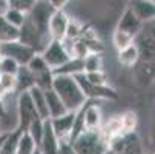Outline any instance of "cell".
<instances>
[{"label": "cell", "instance_id": "30", "mask_svg": "<svg viewBox=\"0 0 155 154\" xmlns=\"http://www.w3.org/2000/svg\"><path fill=\"white\" fill-rule=\"evenodd\" d=\"M83 23L77 19H71L68 20V26H66V34H64V40H75L80 37L81 29H83Z\"/></svg>", "mask_w": 155, "mask_h": 154}, {"label": "cell", "instance_id": "18", "mask_svg": "<svg viewBox=\"0 0 155 154\" xmlns=\"http://www.w3.org/2000/svg\"><path fill=\"white\" fill-rule=\"evenodd\" d=\"M78 73H84V67H83V59L77 57H71L61 67L52 70V76H75Z\"/></svg>", "mask_w": 155, "mask_h": 154}, {"label": "cell", "instance_id": "28", "mask_svg": "<svg viewBox=\"0 0 155 154\" xmlns=\"http://www.w3.org/2000/svg\"><path fill=\"white\" fill-rule=\"evenodd\" d=\"M3 17L9 22L11 25L20 28L21 25H23V22L26 20V12L18 11V9H15V8H9V6H8V8L5 9V12H3Z\"/></svg>", "mask_w": 155, "mask_h": 154}, {"label": "cell", "instance_id": "10", "mask_svg": "<svg viewBox=\"0 0 155 154\" xmlns=\"http://www.w3.org/2000/svg\"><path fill=\"white\" fill-rule=\"evenodd\" d=\"M127 8L134 12L141 23L155 19V2L153 0H127Z\"/></svg>", "mask_w": 155, "mask_h": 154}, {"label": "cell", "instance_id": "47", "mask_svg": "<svg viewBox=\"0 0 155 154\" xmlns=\"http://www.w3.org/2000/svg\"><path fill=\"white\" fill-rule=\"evenodd\" d=\"M0 133H2V126H0Z\"/></svg>", "mask_w": 155, "mask_h": 154}, {"label": "cell", "instance_id": "29", "mask_svg": "<svg viewBox=\"0 0 155 154\" xmlns=\"http://www.w3.org/2000/svg\"><path fill=\"white\" fill-rule=\"evenodd\" d=\"M26 67H28V70H29L32 74H38V73H43V71H48V70H49V67L46 65L45 59L41 57L40 53H35V54L31 57V60L26 63Z\"/></svg>", "mask_w": 155, "mask_h": 154}, {"label": "cell", "instance_id": "31", "mask_svg": "<svg viewBox=\"0 0 155 154\" xmlns=\"http://www.w3.org/2000/svg\"><path fill=\"white\" fill-rule=\"evenodd\" d=\"M0 86L5 91V94H12L17 91V77L15 74L8 73H0Z\"/></svg>", "mask_w": 155, "mask_h": 154}, {"label": "cell", "instance_id": "24", "mask_svg": "<svg viewBox=\"0 0 155 154\" xmlns=\"http://www.w3.org/2000/svg\"><path fill=\"white\" fill-rule=\"evenodd\" d=\"M134 40H135V36H132L127 31L118 29V28H115V31L112 34V43H114V46H115L117 51L129 46L130 43H134Z\"/></svg>", "mask_w": 155, "mask_h": 154}, {"label": "cell", "instance_id": "36", "mask_svg": "<svg viewBox=\"0 0 155 154\" xmlns=\"http://www.w3.org/2000/svg\"><path fill=\"white\" fill-rule=\"evenodd\" d=\"M86 79L92 85H107V76L104 74V71H94V73H84Z\"/></svg>", "mask_w": 155, "mask_h": 154}, {"label": "cell", "instance_id": "39", "mask_svg": "<svg viewBox=\"0 0 155 154\" xmlns=\"http://www.w3.org/2000/svg\"><path fill=\"white\" fill-rule=\"evenodd\" d=\"M6 133H8V131H5V133L2 131V133H0V149H2V145H3V140L6 137Z\"/></svg>", "mask_w": 155, "mask_h": 154}, {"label": "cell", "instance_id": "44", "mask_svg": "<svg viewBox=\"0 0 155 154\" xmlns=\"http://www.w3.org/2000/svg\"><path fill=\"white\" fill-rule=\"evenodd\" d=\"M2 57H3V56H2V50H0V62H2Z\"/></svg>", "mask_w": 155, "mask_h": 154}, {"label": "cell", "instance_id": "35", "mask_svg": "<svg viewBox=\"0 0 155 154\" xmlns=\"http://www.w3.org/2000/svg\"><path fill=\"white\" fill-rule=\"evenodd\" d=\"M34 3H35V0H8L6 6L15 8V9H18V11H23V12L28 14Z\"/></svg>", "mask_w": 155, "mask_h": 154}, {"label": "cell", "instance_id": "5", "mask_svg": "<svg viewBox=\"0 0 155 154\" xmlns=\"http://www.w3.org/2000/svg\"><path fill=\"white\" fill-rule=\"evenodd\" d=\"M38 119L37 109L32 103V99L28 91H20L17 97V128L26 131L28 126Z\"/></svg>", "mask_w": 155, "mask_h": 154}, {"label": "cell", "instance_id": "8", "mask_svg": "<svg viewBox=\"0 0 155 154\" xmlns=\"http://www.w3.org/2000/svg\"><path fill=\"white\" fill-rule=\"evenodd\" d=\"M0 50H2V56L14 59L18 65H26L31 57L35 54V50L21 43L20 40H12V42H3L0 43Z\"/></svg>", "mask_w": 155, "mask_h": 154}, {"label": "cell", "instance_id": "27", "mask_svg": "<svg viewBox=\"0 0 155 154\" xmlns=\"http://www.w3.org/2000/svg\"><path fill=\"white\" fill-rule=\"evenodd\" d=\"M120 117H121L123 133H135L137 125H138L137 113H134V111H124L123 114H120Z\"/></svg>", "mask_w": 155, "mask_h": 154}, {"label": "cell", "instance_id": "22", "mask_svg": "<svg viewBox=\"0 0 155 154\" xmlns=\"http://www.w3.org/2000/svg\"><path fill=\"white\" fill-rule=\"evenodd\" d=\"M12 40H18V28L11 25L3 14H0V43Z\"/></svg>", "mask_w": 155, "mask_h": 154}, {"label": "cell", "instance_id": "12", "mask_svg": "<svg viewBox=\"0 0 155 154\" xmlns=\"http://www.w3.org/2000/svg\"><path fill=\"white\" fill-rule=\"evenodd\" d=\"M60 140L55 136L54 129L51 126V120L45 119V128H43V136L38 142V149L41 154H57Z\"/></svg>", "mask_w": 155, "mask_h": 154}, {"label": "cell", "instance_id": "34", "mask_svg": "<svg viewBox=\"0 0 155 154\" xmlns=\"http://www.w3.org/2000/svg\"><path fill=\"white\" fill-rule=\"evenodd\" d=\"M18 68H20V65H18V63H17L14 59L6 57V56H3V57H2V62H0V73L17 74Z\"/></svg>", "mask_w": 155, "mask_h": 154}, {"label": "cell", "instance_id": "11", "mask_svg": "<svg viewBox=\"0 0 155 154\" xmlns=\"http://www.w3.org/2000/svg\"><path fill=\"white\" fill-rule=\"evenodd\" d=\"M68 20H69V15L64 12V9H55L54 11V14L51 15V20H49V26H48L51 39H55V40H60V42L64 39Z\"/></svg>", "mask_w": 155, "mask_h": 154}, {"label": "cell", "instance_id": "7", "mask_svg": "<svg viewBox=\"0 0 155 154\" xmlns=\"http://www.w3.org/2000/svg\"><path fill=\"white\" fill-rule=\"evenodd\" d=\"M18 40L21 43H25V45L34 48L35 53H41L49 43V39L43 37L40 34V31L34 26V23L28 19V15H26V20L23 22V25L18 28Z\"/></svg>", "mask_w": 155, "mask_h": 154}, {"label": "cell", "instance_id": "21", "mask_svg": "<svg viewBox=\"0 0 155 154\" xmlns=\"http://www.w3.org/2000/svg\"><path fill=\"white\" fill-rule=\"evenodd\" d=\"M35 148H37V143L31 137V134L28 131H21L20 137L17 140V146H15L14 154H32L35 151Z\"/></svg>", "mask_w": 155, "mask_h": 154}, {"label": "cell", "instance_id": "15", "mask_svg": "<svg viewBox=\"0 0 155 154\" xmlns=\"http://www.w3.org/2000/svg\"><path fill=\"white\" fill-rule=\"evenodd\" d=\"M31 99H32V103L37 109V114L40 119H51L49 117V111H48V105H46V97H45V90H41L40 86L34 85L28 90Z\"/></svg>", "mask_w": 155, "mask_h": 154}, {"label": "cell", "instance_id": "9", "mask_svg": "<svg viewBox=\"0 0 155 154\" xmlns=\"http://www.w3.org/2000/svg\"><path fill=\"white\" fill-rule=\"evenodd\" d=\"M75 113H77V111H66L64 114H61V116H58V117L49 119V120H51V126H52V129H54L55 136L58 137V140L69 142V136H71V131H72Z\"/></svg>", "mask_w": 155, "mask_h": 154}, {"label": "cell", "instance_id": "40", "mask_svg": "<svg viewBox=\"0 0 155 154\" xmlns=\"http://www.w3.org/2000/svg\"><path fill=\"white\" fill-rule=\"evenodd\" d=\"M2 117H5V108H3L2 100H0V119H2Z\"/></svg>", "mask_w": 155, "mask_h": 154}, {"label": "cell", "instance_id": "42", "mask_svg": "<svg viewBox=\"0 0 155 154\" xmlns=\"http://www.w3.org/2000/svg\"><path fill=\"white\" fill-rule=\"evenodd\" d=\"M5 96V91L2 90V86H0V100H2V97Z\"/></svg>", "mask_w": 155, "mask_h": 154}, {"label": "cell", "instance_id": "16", "mask_svg": "<svg viewBox=\"0 0 155 154\" xmlns=\"http://www.w3.org/2000/svg\"><path fill=\"white\" fill-rule=\"evenodd\" d=\"M140 62V53H138V46L134 43H130L129 46L118 50V63L124 68H132Z\"/></svg>", "mask_w": 155, "mask_h": 154}, {"label": "cell", "instance_id": "19", "mask_svg": "<svg viewBox=\"0 0 155 154\" xmlns=\"http://www.w3.org/2000/svg\"><path fill=\"white\" fill-rule=\"evenodd\" d=\"M100 133H101V136L104 137L106 142H107L110 137L121 134V133H123V128H121V117H120V116H112L106 123L101 125Z\"/></svg>", "mask_w": 155, "mask_h": 154}, {"label": "cell", "instance_id": "17", "mask_svg": "<svg viewBox=\"0 0 155 154\" xmlns=\"http://www.w3.org/2000/svg\"><path fill=\"white\" fill-rule=\"evenodd\" d=\"M45 97H46V105H48V111H49V117H58L61 114H64L68 109L63 105L61 99L58 97V94L52 90V88H48L45 90Z\"/></svg>", "mask_w": 155, "mask_h": 154}, {"label": "cell", "instance_id": "25", "mask_svg": "<svg viewBox=\"0 0 155 154\" xmlns=\"http://www.w3.org/2000/svg\"><path fill=\"white\" fill-rule=\"evenodd\" d=\"M84 73H94L103 70V57L100 53H91L83 59Z\"/></svg>", "mask_w": 155, "mask_h": 154}, {"label": "cell", "instance_id": "23", "mask_svg": "<svg viewBox=\"0 0 155 154\" xmlns=\"http://www.w3.org/2000/svg\"><path fill=\"white\" fill-rule=\"evenodd\" d=\"M118 154H144V146L140 137L137 136V133H129L127 142Z\"/></svg>", "mask_w": 155, "mask_h": 154}, {"label": "cell", "instance_id": "38", "mask_svg": "<svg viewBox=\"0 0 155 154\" xmlns=\"http://www.w3.org/2000/svg\"><path fill=\"white\" fill-rule=\"evenodd\" d=\"M48 2H49L55 9H64V6L68 5L71 0H48Z\"/></svg>", "mask_w": 155, "mask_h": 154}, {"label": "cell", "instance_id": "6", "mask_svg": "<svg viewBox=\"0 0 155 154\" xmlns=\"http://www.w3.org/2000/svg\"><path fill=\"white\" fill-rule=\"evenodd\" d=\"M40 54H41L43 59H45V62H46V65L49 67L51 71L61 67L63 63H66L71 59V54L68 53L66 46L63 45V42L55 40V39H51L49 43L45 46V50H43Z\"/></svg>", "mask_w": 155, "mask_h": 154}, {"label": "cell", "instance_id": "45", "mask_svg": "<svg viewBox=\"0 0 155 154\" xmlns=\"http://www.w3.org/2000/svg\"><path fill=\"white\" fill-rule=\"evenodd\" d=\"M144 154H155V152H144Z\"/></svg>", "mask_w": 155, "mask_h": 154}, {"label": "cell", "instance_id": "3", "mask_svg": "<svg viewBox=\"0 0 155 154\" xmlns=\"http://www.w3.org/2000/svg\"><path fill=\"white\" fill-rule=\"evenodd\" d=\"M54 11H55V8L48 0H35V3L26 14L28 19L34 23V26L40 31V34L49 40H51V36H49L48 26H49V20H51V15L54 14Z\"/></svg>", "mask_w": 155, "mask_h": 154}, {"label": "cell", "instance_id": "20", "mask_svg": "<svg viewBox=\"0 0 155 154\" xmlns=\"http://www.w3.org/2000/svg\"><path fill=\"white\" fill-rule=\"evenodd\" d=\"M17 77V91H28L31 86L35 85V79H34V74L28 70L26 65H20V68L15 74Z\"/></svg>", "mask_w": 155, "mask_h": 154}, {"label": "cell", "instance_id": "41", "mask_svg": "<svg viewBox=\"0 0 155 154\" xmlns=\"http://www.w3.org/2000/svg\"><path fill=\"white\" fill-rule=\"evenodd\" d=\"M150 140H152V145H153V148H155V126H153V129H152V139H150ZM153 152H155V151H153Z\"/></svg>", "mask_w": 155, "mask_h": 154}, {"label": "cell", "instance_id": "1", "mask_svg": "<svg viewBox=\"0 0 155 154\" xmlns=\"http://www.w3.org/2000/svg\"><path fill=\"white\" fill-rule=\"evenodd\" d=\"M51 88L58 94L68 111H77L87 103L86 96L72 76H54Z\"/></svg>", "mask_w": 155, "mask_h": 154}, {"label": "cell", "instance_id": "43", "mask_svg": "<svg viewBox=\"0 0 155 154\" xmlns=\"http://www.w3.org/2000/svg\"><path fill=\"white\" fill-rule=\"evenodd\" d=\"M32 154H41V152H40V149H38V146H37V148H35V151H34V152H32Z\"/></svg>", "mask_w": 155, "mask_h": 154}, {"label": "cell", "instance_id": "32", "mask_svg": "<svg viewBox=\"0 0 155 154\" xmlns=\"http://www.w3.org/2000/svg\"><path fill=\"white\" fill-rule=\"evenodd\" d=\"M43 128H45V120L43 119H35L29 126H28V133L31 134V137L35 140V143H37V146H38V142H40V139H41V136H43Z\"/></svg>", "mask_w": 155, "mask_h": 154}, {"label": "cell", "instance_id": "33", "mask_svg": "<svg viewBox=\"0 0 155 154\" xmlns=\"http://www.w3.org/2000/svg\"><path fill=\"white\" fill-rule=\"evenodd\" d=\"M52 71L48 70V71H43V73H38V74H34V79H35V85L40 86L41 90H48L52 85Z\"/></svg>", "mask_w": 155, "mask_h": 154}, {"label": "cell", "instance_id": "2", "mask_svg": "<svg viewBox=\"0 0 155 154\" xmlns=\"http://www.w3.org/2000/svg\"><path fill=\"white\" fill-rule=\"evenodd\" d=\"M71 143L77 154H104L107 149V142L101 136L100 129H84Z\"/></svg>", "mask_w": 155, "mask_h": 154}, {"label": "cell", "instance_id": "37", "mask_svg": "<svg viewBox=\"0 0 155 154\" xmlns=\"http://www.w3.org/2000/svg\"><path fill=\"white\" fill-rule=\"evenodd\" d=\"M57 154H77V151L74 149V146H72L71 142L60 140V145H58V151H57Z\"/></svg>", "mask_w": 155, "mask_h": 154}, {"label": "cell", "instance_id": "13", "mask_svg": "<svg viewBox=\"0 0 155 154\" xmlns=\"http://www.w3.org/2000/svg\"><path fill=\"white\" fill-rule=\"evenodd\" d=\"M83 122L84 129L97 131L103 125V113L98 105H87L83 106Z\"/></svg>", "mask_w": 155, "mask_h": 154}, {"label": "cell", "instance_id": "14", "mask_svg": "<svg viewBox=\"0 0 155 154\" xmlns=\"http://www.w3.org/2000/svg\"><path fill=\"white\" fill-rule=\"evenodd\" d=\"M117 28H118V29H123V31H127V33H130L132 36H137V34L141 31L143 23H141L140 19H138L134 12H132L129 8H126V9L123 11L120 20H118Z\"/></svg>", "mask_w": 155, "mask_h": 154}, {"label": "cell", "instance_id": "4", "mask_svg": "<svg viewBox=\"0 0 155 154\" xmlns=\"http://www.w3.org/2000/svg\"><path fill=\"white\" fill-rule=\"evenodd\" d=\"M78 86L81 88L83 94L86 96V99H104V100H117L118 99V94L114 88H110L109 85H92L87 82L84 73H78L75 76H72Z\"/></svg>", "mask_w": 155, "mask_h": 154}, {"label": "cell", "instance_id": "46", "mask_svg": "<svg viewBox=\"0 0 155 154\" xmlns=\"http://www.w3.org/2000/svg\"><path fill=\"white\" fill-rule=\"evenodd\" d=\"M2 2H3V3H6V2H8V0H2Z\"/></svg>", "mask_w": 155, "mask_h": 154}, {"label": "cell", "instance_id": "26", "mask_svg": "<svg viewBox=\"0 0 155 154\" xmlns=\"http://www.w3.org/2000/svg\"><path fill=\"white\" fill-rule=\"evenodd\" d=\"M20 133H21V129H18V128H15L12 131H8L6 137L3 140V145H2V149H0V154H14L15 146H17V140L20 137Z\"/></svg>", "mask_w": 155, "mask_h": 154}]
</instances>
